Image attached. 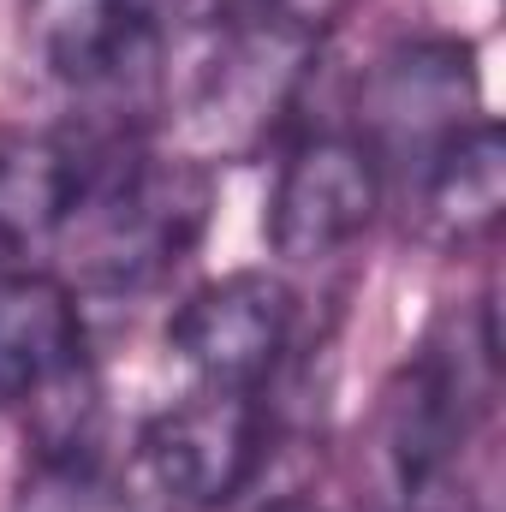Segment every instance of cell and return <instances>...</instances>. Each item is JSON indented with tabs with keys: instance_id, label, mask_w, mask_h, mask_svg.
Wrapping results in <instances>:
<instances>
[{
	"instance_id": "cell-6",
	"label": "cell",
	"mask_w": 506,
	"mask_h": 512,
	"mask_svg": "<svg viewBox=\"0 0 506 512\" xmlns=\"http://www.w3.org/2000/svg\"><path fill=\"white\" fill-rule=\"evenodd\" d=\"M381 209V167L370 149L346 131L304 137L268 197V245L286 262H322L340 256L370 233Z\"/></svg>"
},
{
	"instance_id": "cell-11",
	"label": "cell",
	"mask_w": 506,
	"mask_h": 512,
	"mask_svg": "<svg viewBox=\"0 0 506 512\" xmlns=\"http://www.w3.org/2000/svg\"><path fill=\"white\" fill-rule=\"evenodd\" d=\"M96 149L66 131H0V256H30L60 239Z\"/></svg>"
},
{
	"instance_id": "cell-8",
	"label": "cell",
	"mask_w": 506,
	"mask_h": 512,
	"mask_svg": "<svg viewBox=\"0 0 506 512\" xmlns=\"http://www.w3.org/2000/svg\"><path fill=\"white\" fill-rule=\"evenodd\" d=\"M167 0H24V48L54 84L108 90L161 48Z\"/></svg>"
},
{
	"instance_id": "cell-5",
	"label": "cell",
	"mask_w": 506,
	"mask_h": 512,
	"mask_svg": "<svg viewBox=\"0 0 506 512\" xmlns=\"http://www.w3.org/2000/svg\"><path fill=\"white\" fill-rule=\"evenodd\" d=\"M286 340H292V286L262 268H239L197 286L167 322V352L197 382L239 393H256L274 376Z\"/></svg>"
},
{
	"instance_id": "cell-9",
	"label": "cell",
	"mask_w": 506,
	"mask_h": 512,
	"mask_svg": "<svg viewBox=\"0 0 506 512\" xmlns=\"http://www.w3.org/2000/svg\"><path fill=\"white\" fill-rule=\"evenodd\" d=\"M78 376H90L78 298L36 268L0 274V405H36Z\"/></svg>"
},
{
	"instance_id": "cell-7",
	"label": "cell",
	"mask_w": 506,
	"mask_h": 512,
	"mask_svg": "<svg viewBox=\"0 0 506 512\" xmlns=\"http://www.w3.org/2000/svg\"><path fill=\"white\" fill-rule=\"evenodd\" d=\"M471 435V376L459 358L429 346L417 364H405L387 405H381V453L393 465V489L405 507H429L435 489L453 477Z\"/></svg>"
},
{
	"instance_id": "cell-14",
	"label": "cell",
	"mask_w": 506,
	"mask_h": 512,
	"mask_svg": "<svg viewBox=\"0 0 506 512\" xmlns=\"http://www.w3.org/2000/svg\"><path fill=\"white\" fill-rule=\"evenodd\" d=\"M262 512H328V507H310V501H280V507H262Z\"/></svg>"
},
{
	"instance_id": "cell-12",
	"label": "cell",
	"mask_w": 506,
	"mask_h": 512,
	"mask_svg": "<svg viewBox=\"0 0 506 512\" xmlns=\"http://www.w3.org/2000/svg\"><path fill=\"white\" fill-rule=\"evenodd\" d=\"M12 512H137V501L102 477V465H36Z\"/></svg>"
},
{
	"instance_id": "cell-10",
	"label": "cell",
	"mask_w": 506,
	"mask_h": 512,
	"mask_svg": "<svg viewBox=\"0 0 506 512\" xmlns=\"http://www.w3.org/2000/svg\"><path fill=\"white\" fill-rule=\"evenodd\" d=\"M417 233L441 251L483 245L501 227L506 209V149L495 120H471L459 137H447L417 173Z\"/></svg>"
},
{
	"instance_id": "cell-13",
	"label": "cell",
	"mask_w": 506,
	"mask_h": 512,
	"mask_svg": "<svg viewBox=\"0 0 506 512\" xmlns=\"http://www.w3.org/2000/svg\"><path fill=\"white\" fill-rule=\"evenodd\" d=\"M262 6L286 12V18H292V24H304V30H328V24H334V12H340L346 0H262Z\"/></svg>"
},
{
	"instance_id": "cell-1",
	"label": "cell",
	"mask_w": 506,
	"mask_h": 512,
	"mask_svg": "<svg viewBox=\"0 0 506 512\" xmlns=\"http://www.w3.org/2000/svg\"><path fill=\"white\" fill-rule=\"evenodd\" d=\"M215 179L197 155H149V149H96L90 179L60 227L66 268L78 286L137 292L179 268L209 227Z\"/></svg>"
},
{
	"instance_id": "cell-3",
	"label": "cell",
	"mask_w": 506,
	"mask_h": 512,
	"mask_svg": "<svg viewBox=\"0 0 506 512\" xmlns=\"http://www.w3.org/2000/svg\"><path fill=\"white\" fill-rule=\"evenodd\" d=\"M477 120V54L453 36H423L387 48L358 90V143L381 173H417L447 137Z\"/></svg>"
},
{
	"instance_id": "cell-4",
	"label": "cell",
	"mask_w": 506,
	"mask_h": 512,
	"mask_svg": "<svg viewBox=\"0 0 506 512\" xmlns=\"http://www.w3.org/2000/svg\"><path fill=\"white\" fill-rule=\"evenodd\" d=\"M137 459L173 507L215 512L256 483L268 459V411L256 393L203 387L143 423Z\"/></svg>"
},
{
	"instance_id": "cell-2",
	"label": "cell",
	"mask_w": 506,
	"mask_h": 512,
	"mask_svg": "<svg viewBox=\"0 0 506 512\" xmlns=\"http://www.w3.org/2000/svg\"><path fill=\"white\" fill-rule=\"evenodd\" d=\"M316 42L322 30H304L262 0H227L185 96V120L197 131V143L209 155L256 149L292 108L316 60Z\"/></svg>"
}]
</instances>
